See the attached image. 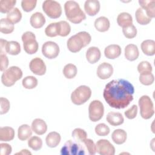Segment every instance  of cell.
Here are the masks:
<instances>
[{
  "instance_id": "obj_1",
  "label": "cell",
  "mask_w": 155,
  "mask_h": 155,
  "mask_svg": "<svg viewBox=\"0 0 155 155\" xmlns=\"http://www.w3.org/2000/svg\"><path fill=\"white\" fill-rule=\"evenodd\" d=\"M134 88L129 81L124 79H113L107 83L103 92L107 103L112 108L127 107L133 100Z\"/></svg>"
},
{
  "instance_id": "obj_2",
  "label": "cell",
  "mask_w": 155,
  "mask_h": 155,
  "mask_svg": "<svg viewBox=\"0 0 155 155\" xmlns=\"http://www.w3.org/2000/svg\"><path fill=\"white\" fill-rule=\"evenodd\" d=\"M64 10L68 20L73 24H79L86 19L84 12L74 1H67L64 4Z\"/></svg>"
},
{
  "instance_id": "obj_3",
  "label": "cell",
  "mask_w": 155,
  "mask_h": 155,
  "mask_svg": "<svg viewBox=\"0 0 155 155\" xmlns=\"http://www.w3.org/2000/svg\"><path fill=\"white\" fill-rule=\"evenodd\" d=\"M22 76V71L17 66H12L3 71L1 76V82L6 87L13 86L15 82Z\"/></svg>"
},
{
  "instance_id": "obj_4",
  "label": "cell",
  "mask_w": 155,
  "mask_h": 155,
  "mask_svg": "<svg viewBox=\"0 0 155 155\" xmlns=\"http://www.w3.org/2000/svg\"><path fill=\"white\" fill-rule=\"evenodd\" d=\"M91 96V90L87 85H81L76 88L71 94L72 102L77 105L85 103Z\"/></svg>"
},
{
  "instance_id": "obj_5",
  "label": "cell",
  "mask_w": 155,
  "mask_h": 155,
  "mask_svg": "<svg viewBox=\"0 0 155 155\" xmlns=\"http://www.w3.org/2000/svg\"><path fill=\"white\" fill-rule=\"evenodd\" d=\"M140 114L144 119H150L154 114L153 103L150 97L147 95L141 96L139 99Z\"/></svg>"
},
{
  "instance_id": "obj_6",
  "label": "cell",
  "mask_w": 155,
  "mask_h": 155,
  "mask_svg": "<svg viewBox=\"0 0 155 155\" xmlns=\"http://www.w3.org/2000/svg\"><path fill=\"white\" fill-rule=\"evenodd\" d=\"M21 38L24 49L27 54H33L38 51L39 45L36 40V36L33 32L28 31L24 33Z\"/></svg>"
},
{
  "instance_id": "obj_7",
  "label": "cell",
  "mask_w": 155,
  "mask_h": 155,
  "mask_svg": "<svg viewBox=\"0 0 155 155\" xmlns=\"http://www.w3.org/2000/svg\"><path fill=\"white\" fill-rule=\"evenodd\" d=\"M42 9L45 13L50 18L57 19L62 14V7L61 4L56 1L46 0L42 4Z\"/></svg>"
},
{
  "instance_id": "obj_8",
  "label": "cell",
  "mask_w": 155,
  "mask_h": 155,
  "mask_svg": "<svg viewBox=\"0 0 155 155\" xmlns=\"http://www.w3.org/2000/svg\"><path fill=\"white\" fill-rule=\"evenodd\" d=\"M62 155H81L85 154L84 147L76 141L68 140L67 141L61 150Z\"/></svg>"
},
{
  "instance_id": "obj_9",
  "label": "cell",
  "mask_w": 155,
  "mask_h": 155,
  "mask_svg": "<svg viewBox=\"0 0 155 155\" xmlns=\"http://www.w3.org/2000/svg\"><path fill=\"white\" fill-rule=\"evenodd\" d=\"M104 113L103 104L98 100L90 102L88 107V117L91 121L97 122L102 119Z\"/></svg>"
},
{
  "instance_id": "obj_10",
  "label": "cell",
  "mask_w": 155,
  "mask_h": 155,
  "mask_svg": "<svg viewBox=\"0 0 155 155\" xmlns=\"http://www.w3.org/2000/svg\"><path fill=\"white\" fill-rule=\"evenodd\" d=\"M67 46L69 51L72 53L79 51L83 47H86L85 42L79 32L71 36L67 41Z\"/></svg>"
},
{
  "instance_id": "obj_11",
  "label": "cell",
  "mask_w": 155,
  "mask_h": 155,
  "mask_svg": "<svg viewBox=\"0 0 155 155\" xmlns=\"http://www.w3.org/2000/svg\"><path fill=\"white\" fill-rule=\"evenodd\" d=\"M59 45L53 41H47L42 47V53L47 58L52 59L56 58L59 53Z\"/></svg>"
},
{
  "instance_id": "obj_12",
  "label": "cell",
  "mask_w": 155,
  "mask_h": 155,
  "mask_svg": "<svg viewBox=\"0 0 155 155\" xmlns=\"http://www.w3.org/2000/svg\"><path fill=\"white\" fill-rule=\"evenodd\" d=\"M96 152L101 155H114V147L107 139H100L96 143Z\"/></svg>"
},
{
  "instance_id": "obj_13",
  "label": "cell",
  "mask_w": 155,
  "mask_h": 155,
  "mask_svg": "<svg viewBox=\"0 0 155 155\" xmlns=\"http://www.w3.org/2000/svg\"><path fill=\"white\" fill-rule=\"evenodd\" d=\"M29 68L33 73L38 76H42L46 73V65L42 59L35 58L33 59L29 64Z\"/></svg>"
},
{
  "instance_id": "obj_14",
  "label": "cell",
  "mask_w": 155,
  "mask_h": 155,
  "mask_svg": "<svg viewBox=\"0 0 155 155\" xmlns=\"http://www.w3.org/2000/svg\"><path fill=\"white\" fill-rule=\"evenodd\" d=\"M113 73V66L107 62L101 64L97 70V75L101 79H107L110 78Z\"/></svg>"
},
{
  "instance_id": "obj_15",
  "label": "cell",
  "mask_w": 155,
  "mask_h": 155,
  "mask_svg": "<svg viewBox=\"0 0 155 155\" xmlns=\"http://www.w3.org/2000/svg\"><path fill=\"white\" fill-rule=\"evenodd\" d=\"M100 7V3L97 0H87L84 4L85 12L91 16H95L99 12Z\"/></svg>"
},
{
  "instance_id": "obj_16",
  "label": "cell",
  "mask_w": 155,
  "mask_h": 155,
  "mask_svg": "<svg viewBox=\"0 0 155 155\" xmlns=\"http://www.w3.org/2000/svg\"><path fill=\"white\" fill-rule=\"evenodd\" d=\"M139 4L140 7L142 8L147 16L150 18H153L155 16V1L154 0H139Z\"/></svg>"
},
{
  "instance_id": "obj_17",
  "label": "cell",
  "mask_w": 155,
  "mask_h": 155,
  "mask_svg": "<svg viewBox=\"0 0 155 155\" xmlns=\"http://www.w3.org/2000/svg\"><path fill=\"white\" fill-rule=\"evenodd\" d=\"M31 128L33 131L38 135H42L45 133L47 130V124L43 119L39 118L35 119L33 120Z\"/></svg>"
},
{
  "instance_id": "obj_18",
  "label": "cell",
  "mask_w": 155,
  "mask_h": 155,
  "mask_svg": "<svg viewBox=\"0 0 155 155\" xmlns=\"http://www.w3.org/2000/svg\"><path fill=\"white\" fill-rule=\"evenodd\" d=\"M121 51V48L119 45L111 44L105 47L104 50V54L107 58L114 59L120 55Z\"/></svg>"
},
{
  "instance_id": "obj_19",
  "label": "cell",
  "mask_w": 155,
  "mask_h": 155,
  "mask_svg": "<svg viewBox=\"0 0 155 155\" xmlns=\"http://www.w3.org/2000/svg\"><path fill=\"white\" fill-rule=\"evenodd\" d=\"M139 52L138 47L136 45L130 44L127 45L125 48V57L130 61H133L137 59L139 57Z\"/></svg>"
},
{
  "instance_id": "obj_20",
  "label": "cell",
  "mask_w": 155,
  "mask_h": 155,
  "mask_svg": "<svg viewBox=\"0 0 155 155\" xmlns=\"http://www.w3.org/2000/svg\"><path fill=\"white\" fill-rule=\"evenodd\" d=\"M107 121L112 126H118L124 123V119L122 114L119 112H109L106 117Z\"/></svg>"
},
{
  "instance_id": "obj_21",
  "label": "cell",
  "mask_w": 155,
  "mask_h": 155,
  "mask_svg": "<svg viewBox=\"0 0 155 155\" xmlns=\"http://www.w3.org/2000/svg\"><path fill=\"white\" fill-rule=\"evenodd\" d=\"M101 56V51L96 47H91L87 50L86 58L90 64L96 63L100 59Z\"/></svg>"
},
{
  "instance_id": "obj_22",
  "label": "cell",
  "mask_w": 155,
  "mask_h": 155,
  "mask_svg": "<svg viewBox=\"0 0 155 155\" xmlns=\"http://www.w3.org/2000/svg\"><path fill=\"white\" fill-rule=\"evenodd\" d=\"M30 23L33 28H40L45 24V18L41 12H36L31 16Z\"/></svg>"
},
{
  "instance_id": "obj_23",
  "label": "cell",
  "mask_w": 155,
  "mask_h": 155,
  "mask_svg": "<svg viewBox=\"0 0 155 155\" xmlns=\"http://www.w3.org/2000/svg\"><path fill=\"white\" fill-rule=\"evenodd\" d=\"M61 139V137L59 133L56 131H52L47 135L45 142L48 147L50 148H54L59 144Z\"/></svg>"
},
{
  "instance_id": "obj_24",
  "label": "cell",
  "mask_w": 155,
  "mask_h": 155,
  "mask_svg": "<svg viewBox=\"0 0 155 155\" xmlns=\"http://www.w3.org/2000/svg\"><path fill=\"white\" fill-rule=\"evenodd\" d=\"M96 29L100 32H105L108 30L110 23L108 19L105 16H101L97 18L94 23Z\"/></svg>"
},
{
  "instance_id": "obj_25",
  "label": "cell",
  "mask_w": 155,
  "mask_h": 155,
  "mask_svg": "<svg viewBox=\"0 0 155 155\" xmlns=\"http://www.w3.org/2000/svg\"><path fill=\"white\" fill-rule=\"evenodd\" d=\"M141 50L147 56H153L155 54V41L151 39L143 41L141 43Z\"/></svg>"
},
{
  "instance_id": "obj_26",
  "label": "cell",
  "mask_w": 155,
  "mask_h": 155,
  "mask_svg": "<svg viewBox=\"0 0 155 155\" xmlns=\"http://www.w3.org/2000/svg\"><path fill=\"white\" fill-rule=\"evenodd\" d=\"M15 130L10 127H4L0 128V140L8 142L13 140L15 137Z\"/></svg>"
},
{
  "instance_id": "obj_27",
  "label": "cell",
  "mask_w": 155,
  "mask_h": 155,
  "mask_svg": "<svg viewBox=\"0 0 155 155\" xmlns=\"http://www.w3.org/2000/svg\"><path fill=\"white\" fill-rule=\"evenodd\" d=\"M117 24L122 27H127L133 24V18L131 15L127 12L120 13L117 17Z\"/></svg>"
},
{
  "instance_id": "obj_28",
  "label": "cell",
  "mask_w": 155,
  "mask_h": 155,
  "mask_svg": "<svg viewBox=\"0 0 155 155\" xmlns=\"http://www.w3.org/2000/svg\"><path fill=\"white\" fill-rule=\"evenodd\" d=\"M127 138V132L122 129H116L113 131L111 134V139L117 145H120L125 143Z\"/></svg>"
},
{
  "instance_id": "obj_29",
  "label": "cell",
  "mask_w": 155,
  "mask_h": 155,
  "mask_svg": "<svg viewBox=\"0 0 155 155\" xmlns=\"http://www.w3.org/2000/svg\"><path fill=\"white\" fill-rule=\"evenodd\" d=\"M32 129L27 124H23L19 126L18 130V137L19 140L24 141L31 136Z\"/></svg>"
},
{
  "instance_id": "obj_30",
  "label": "cell",
  "mask_w": 155,
  "mask_h": 155,
  "mask_svg": "<svg viewBox=\"0 0 155 155\" xmlns=\"http://www.w3.org/2000/svg\"><path fill=\"white\" fill-rule=\"evenodd\" d=\"M135 17H136V21L139 24L143 25L148 24L151 21V18H149L147 16L145 10L141 7L138 8L136 11Z\"/></svg>"
},
{
  "instance_id": "obj_31",
  "label": "cell",
  "mask_w": 155,
  "mask_h": 155,
  "mask_svg": "<svg viewBox=\"0 0 155 155\" xmlns=\"http://www.w3.org/2000/svg\"><path fill=\"white\" fill-rule=\"evenodd\" d=\"M5 52L11 55H17L21 52V45L16 41H8L5 47Z\"/></svg>"
},
{
  "instance_id": "obj_32",
  "label": "cell",
  "mask_w": 155,
  "mask_h": 155,
  "mask_svg": "<svg viewBox=\"0 0 155 155\" xmlns=\"http://www.w3.org/2000/svg\"><path fill=\"white\" fill-rule=\"evenodd\" d=\"M14 24L7 18H2L0 21V31L4 34H9L13 31Z\"/></svg>"
},
{
  "instance_id": "obj_33",
  "label": "cell",
  "mask_w": 155,
  "mask_h": 155,
  "mask_svg": "<svg viewBox=\"0 0 155 155\" xmlns=\"http://www.w3.org/2000/svg\"><path fill=\"white\" fill-rule=\"evenodd\" d=\"M22 18L21 11L16 7L13 8L7 15V19L13 24L19 22Z\"/></svg>"
},
{
  "instance_id": "obj_34",
  "label": "cell",
  "mask_w": 155,
  "mask_h": 155,
  "mask_svg": "<svg viewBox=\"0 0 155 155\" xmlns=\"http://www.w3.org/2000/svg\"><path fill=\"white\" fill-rule=\"evenodd\" d=\"M77 72V67L73 64H68L63 68V74L67 79L74 78L76 76Z\"/></svg>"
},
{
  "instance_id": "obj_35",
  "label": "cell",
  "mask_w": 155,
  "mask_h": 155,
  "mask_svg": "<svg viewBox=\"0 0 155 155\" xmlns=\"http://www.w3.org/2000/svg\"><path fill=\"white\" fill-rule=\"evenodd\" d=\"M58 35L62 37L68 36L71 31L70 24L65 21H61L58 22Z\"/></svg>"
},
{
  "instance_id": "obj_36",
  "label": "cell",
  "mask_w": 155,
  "mask_h": 155,
  "mask_svg": "<svg viewBox=\"0 0 155 155\" xmlns=\"http://www.w3.org/2000/svg\"><path fill=\"white\" fill-rule=\"evenodd\" d=\"M16 2V0H1L0 12L2 13H8L14 7Z\"/></svg>"
},
{
  "instance_id": "obj_37",
  "label": "cell",
  "mask_w": 155,
  "mask_h": 155,
  "mask_svg": "<svg viewBox=\"0 0 155 155\" xmlns=\"http://www.w3.org/2000/svg\"><path fill=\"white\" fill-rule=\"evenodd\" d=\"M38 79L33 76H28L22 79V86L27 89H33L38 85Z\"/></svg>"
},
{
  "instance_id": "obj_38",
  "label": "cell",
  "mask_w": 155,
  "mask_h": 155,
  "mask_svg": "<svg viewBox=\"0 0 155 155\" xmlns=\"http://www.w3.org/2000/svg\"><path fill=\"white\" fill-rule=\"evenodd\" d=\"M71 135L74 140L78 142H83L87 138V133L86 131L79 128H75L73 131Z\"/></svg>"
},
{
  "instance_id": "obj_39",
  "label": "cell",
  "mask_w": 155,
  "mask_h": 155,
  "mask_svg": "<svg viewBox=\"0 0 155 155\" xmlns=\"http://www.w3.org/2000/svg\"><path fill=\"white\" fill-rule=\"evenodd\" d=\"M28 145L32 150L38 151L42 147V140L38 136H32L28 140Z\"/></svg>"
},
{
  "instance_id": "obj_40",
  "label": "cell",
  "mask_w": 155,
  "mask_h": 155,
  "mask_svg": "<svg viewBox=\"0 0 155 155\" xmlns=\"http://www.w3.org/2000/svg\"><path fill=\"white\" fill-rule=\"evenodd\" d=\"M45 33L48 37H55L58 35V22L50 24L45 29Z\"/></svg>"
},
{
  "instance_id": "obj_41",
  "label": "cell",
  "mask_w": 155,
  "mask_h": 155,
  "mask_svg": "<svg viewBox=\"0 0 155 155\" xmlns=\"http://www.w3.org/2000/svg\"><path fill=\"white\" fill-rule=\"evenodd\" d=\"M152 70V66L148 61H142L137 65V71L140 74L151 73Z\"/></svg>"
},
{
  "instance_id": "obj_42",
  "label": "cell",
  "mask_w": 155,
  "mask_h": 155,
  "mask_svg": "<svg viewBox=\"0 0 155 155\" xmlns=\"http://www.w3.org/2000/svg\"><path fill=\"white\" fill-rule=\"evenodd\" d=\"M96 134L99 136H106L110 133V128L105 124H97L94 129Z\"/></svg>"
},
{
  "instance_id": "obj_43",
  "label": "cell",
  "mask_w": 155,
  "mask_h": 155,
  "mask_svg": "<svg viewBox=\"0 0 155 155\" xmlns=\"http://www.w3.org/2000/svg\"><path fill=\"white\" fill-rule=\"evenodd\" d=\"M122 33L128 39H132L137 35V29L136 27L132 24L127 27L122 28Z\"/></svg>"
},
{
  "instance_id": "obj_44",
  "label": "cell",
  "mask_w": 155,
  "mask_h": 155,
  "mask_svg": "<svg viewBox=\"0 0 155 155\" xmlns=\"http://www.w3.org/2000/svg\"><path fill=\"white\" fill-rule=\"evenodd\" d=\"M154 77L152 73L140 74L139 76V81L144 85H150L154 82Z\"/></svg>"
},
{
  "instance_id": "obj_45",
  "label": "cell",
  "mask_w": 155,
  "mask_h": 155,
  "mask_svg": "<svg viewBox=\"0 0 155 155\" xmlns=\"http://www.w3.org/2000/svg\"><path fill=\"white\" fill-rule=\"evenodd\" d=\"M36 3L37 1L35 0H23L21 1V7L24 11L29 12L35 8Z\"/></svg>"
},
{
  "instance_id": "obj_46",
  "label": "cell",
  "mask_w": 155,
  "mask_h": 155,
  "mask_svg": "<svg viewBox=\"0 0 155 155\" xmlns=\"http://www.w3.org/2000/svg\"><path fill=\"white\" fill-rule=\"evenodd\" d=\"M0 114H4L7 113L10 107V104L9 101L5 97H1L0 98Z\"/></svg>"
},
{
  "instance_id": "obj_47",
  "label": "cell",
  "mask_w": 155,
  "mask_h": 155,
  "mask_svg": "<svg viewBox=\"0 0 155 155\" xmlns=\"http://www.w3.org/2000/svg\"><path fill=\"white\" fill-rule=\"evenodd\" d=\"M83 143H84V145H85L88 152L91 155H93L96 153V144L94 143V142L93 141V140L90 139H86Z\"/></svg>"
},
{
  "instance_id": "obj_48",
  "label": "cell",
  "mask_w": 155,
  "mask_h": 155,
  "mask_svg": "<svg viewBox=\"0 0 155 155\" xmlns=\"http://www.w3.org/2000/svg\"><path fill=\"white\" fill-rule=\"evenodd\" d=\"M137 114V106L136 105H133L131 108L126 110L124 112V114L127 118L129 119H133L135 118Z\"/></svg>"
},
{
  "instance_id": "obj_49",
  "label": "cell",
  "mask_w": 155,
  "mask_h": 155,
  "mask_svg": "<svg viewBox=\"0 0 155 155\" xmlns=\"http://www.w3.org/2000/svg\"><path fill=\"white\" fill-rule=\"evenodd\" d=\"M12 151V147L5 143H0V154L1 155H8L11 154Z\"/></svg>"
},
{
  "instance_id": "obj_50",
  "label": "cell",
  "mask_w": 155,
  "mask_h": 155,
  "mask_svg": "<svg viewBox=\"0 0 155 155\" xmlns=\"http://www.w3.org/2000/svg\"><path fill=\"white\" fill-rule=\"evenodd\" d=\"M1 58V67L0 70L1 71H5L8 65V59L5 54H0Z\"/></svg>"
},
{
  "instance_id": "obj_51",
  "label": "cell",
  "mask_w": 155,
  "mask_h": 155,
  "mask_svg": "<svg viewBox=\"0 0 155 155\" xmlns=\"http://www.w3.org/2000/svg\"><path fill=\"white\" fill-rule=\"evenodd\" d=\"M7 42L8 41L7 40L3 39L2 38L0 39V53L1 54H6L5 47H6Z\"/></svg>"
},
{
  "instance_id": "obj_52",
  "label": "cell",
  "mask_w": 155,
  "mask_h": 155,
  "mask_svg": "<svg viewBox=\"0 0 155 155\" xmlns=\"http://www.w3.org/2000/svg\"><path fill=\"white\" fill-rule=\"evenodd\" d=\"M16 154H31V153L30 152V151H28L27 150H26V149H25V150H22V151H21V152H19V153H16Z\"/></svg>"
}]
</instances>
